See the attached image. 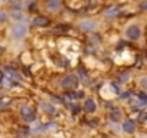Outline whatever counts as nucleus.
<instances>
[{
	"label": "nucleus",
	"instance_id": "obj_1",
	"mask_svg": "<svg viewBox=\"0 0 147 138\" xmlns=\"http://www.w3.org/2000/svg\"><path fill=\"white\" fill-rule=\"evenodd\" d=\"M10 33H12V36H13L15 39H23V38L28 35V26H26L25 23L18 22V23H15V25L12 26Z\"/></svg>",
	"mask_w": 147,
	"mask_h": 138
},
{
	"label": "nucleus",
	"instance_id": "obj_2",
	"mask_svg": "<svg viewBox=\"0 0 147 138\" xmlns=\"http://www.w3.org/2000/svg\"><path fill=\"white\" fill-rule=\"evenodd\" d=\"M80 84V78L77 76V75H66L63 79H62V86L63 88H66V89H69V88H75L77 85Z\"/></svg>",
	"mask_w": 147,
	"mask_h": 138
},
{
	"label": "nucleus",
	"instance_id": "obj_3",
	"mask_svg": "<svg viewBox=\"0 0 147 138\" xmlns=\"http://www.w3.org/2000/svg\"><path fill=\"white\" fill-rule=\"evenodd\" d=\"M125 35H127V38H128V39H131V40H136V39H138V38H140V35H141V30H140V27H138V26H136V25H131V26H128V27H127V30H125Z\"/></svg>",
	"mask_w": 147,
	"mask_h": 138
},
{
	"label": "nucleus",
	"instance_id": "obj_4",
	"mask_svg": "<svg viewBox=\"0 0 147 138\" xmlns=\"http://www.w3.org/2000/svg\"><path fill=\"white\" fill-rule=\"evenodd\" d=\"M20 114H22V118H23L25 121H28V122H30V121H35V119H36L35 111H33L30 107H23V108L20 109Z\"/></svg>",
	"mask_w": 147,
	"mask_h": 138
},
{
	"label": "nucleus",
	"instance_id": "obj_5",
	"mask_svg": "<svg viewBox=\"0 0 147 138\" xmlns=\"http://www.w3.org/2000/svg\"><path fill=\"white\" fill-rule=\"evenodd\" d=\"M123 131L127 132V134H133V132L136 131V122L131 121V119L124 121V124H123Z\"/></svg>",
	"mask_w": 147,
	"mask_h": 138
},
{
	"label": "nucleus",
	"instance_id": "obj_6",
	"mask_svg": "<svg viewBox=\"0 0 147 138\" xmlns=\"http://www.w3.org/2000/svg\"><path fill=\"white\" fill-rule=\"evenodd\" d=\"M80 27L84 29V30H87V32H90V30H95L97 25H95V22H92V20H84V22L80 23Z\"/></svg>",
	"mask_w": 147,
	"mask_h": 138
},
{
	"label": "nucleus",
	"instance_id": "obj_7",
	"mask_svg": "<svg viewBox=\"0 0 147 138\" xmlns=\"http://www.w3.org/2000/svg\"><path fill=\"white\" fill-rule=\"evenodd\" d=\"M46 7H48V10H51V12H56V10L61 7V0H48Z\"/></svg>",
	"mask_w": 147,
	"mask_h": 138
},
{
	"label": "nucleus",
	"instance_id": "obj_8",
	"mask_svg": "<svg viewBox=\"0 0 147 138\" xmlns=\"http://www.w3.org/2000/svg\"><path fill=\"white\" fill-rule=\"evenodd\" d=\"M49 23V19L48 17H43V16H38L33 19V25L35 26H48Z\"/></svg>",
	"mask_w": 147,
	"mask_h": 138
},
{
	"label": "nucleus",
	"instance_id": "obj_9",
	"mask_svg": "<svg viewBox=\"0 0 147 138\" xmlns=\"http://www.w3.org/2000/svg\"><path fill=\"white\" fill-rule=\"evenodd\" d=\"M85 109H87L88 112H95V109H97L95 101H94V99H87V101H85Z\"/></svg>",
	"mask_w": 147,
	"mask_h": 138
},
{
	"label": "nucleus",
	"instance_id": "obj_10",
	"mask_svg": "<svg viewBox=\"0 0 147 138\" xmlns=\"http://www.w3.org/2000/svg\"><path fill=\"white\" fill-rule=\"evenodd\" d=\"M110 118H111V121H114V122L120 121V118H121V109H118V108L113 109L111 114H110Z\"/></svg>",
	"mask_w": 147,
	"mask_h": 138
},
{
	"label": "nucleus",
	"instance_id": "obj_11",
	"mask_svg": "<svg viewBox=\"0 0 147 138\" xmlns=\"http://www.w3.org/2000/svg\"><path fill=\"white\" fill-rule=\"evenodd\" d=\"M10 16H12V19L16 20V22H20V20L23 19V13H22L20 10H13V12L10 13Z\"/></svg>",
	"mask_w": 147,
	"mask_h": 138
},
{
	"label": "nucleus",
	"instance_id": "obj_12",
	"mask_svg": "<svg viewBox=\"0 0 147 138\" xmlns=\"http://www.w3.org/2000/svg\"><path fill=\"white\" fill-rule=\"evenodd\" d=\"M10 99L9 98H2L0 99V109H5V108H9L10 107Z\"/></svg>",
	"mask_w": 147,
	"mask_h": 138
},
{
	"label": "nucleus",
	"instance_id": "obj_13",
	"mask_svg": "<svg viewBox=\"0 0 147 138\" xmlns=\"http://www.w3.org/2000/svg\"><path fill=\"white\" fill-rule=\"evenodd\" d=\"M6 72H7V75H10L12 78H15V79H20V75H19L16 71H13V69H6Z\"/></svg>",
	"mask_w": 147,
	"mask_h": 138
},
{
	"label": "nucleus",
	"instance_id": "obj_14",
	"mask_svg": "<svg viewBox=\"0 0 147 138\" xmlns=\"http://www.w3.org/2000/svg\"><path fill=\"white\" fill-rule=\"evenodd\" d=\"M68 98H71V99H78V98H82V92H77V94H72V92H69L68 94Z\"/></svg>",
	"mask_w": 147,
	"mask_h": 138
},
{
	"label": "nucleus",
	"instance_id": "obj_15",
	"mask_svg": "<svg viewBox=\"0 0 147 138\" xmlns=\"http://www.w3.org/2000/svg\"><path fill=\"white\" fill-rule=\"evenodd\" d=\"M42 108H43L46 112H55V109H53L51 105H48V104H42Z\"/></svg>",
	"mask_w": 147,
	"mask_h": 138
},
{
	"label": "nucleus",
	"instance_id": "obj_16",
	"mask_svg": "<svg viewBox=\"0 0 147 138\" xmlns=\"http://www.w3.org/2000/svg\"><path fill=\"white\" fill-rule=\"evenodd\" d=\"M6 19H7V15H6V12H0V23L6 22Z\"/></svg>",
	"mask_w": 147,
	"mask_h": 138
},
{
	"label": "nucleus",
	"instance_id": "obj_17",
	"mask_svg": "<svg viewBox=\"0 0 147 138\" xmlns=\"http://www.w3.org/2000/svg\"><path fill=\"white\" fill-rule=\"evenodd\" d=\"M115 13H117V9L114 7V9H110V10H107V13H105V15L111 16V15H115Z\"/></svg>",
	"mask_w": 147,
	"mask_h": 138
},
{
	"label": "nucleus",
	"instance_id": "obj_18",
	"mask_svg": "<svg viewBox=\"0 0 147 138\" xmlns=\"http://www.w3.org/2000/svg\"><path fill=\"white\" fill-rule=\"evenodd\" d=\"M0 53H2V46H0Z\"/></svg>",
	"mask_w": 147,
	"mask_h": 138
},
{
	"label": "nucleus",
	"instance_id": "obj_19",
	"mask_svg": "<svg viewBox=\"0 0 147 138\" xmlns=\"http://www.w3.org/2000/svg\"><path fill=\"white\" fill-rule=\"evenodd\" d=\"M5 2H12V0H5Z\"/></svg>",
	"mask_w": 147,
	"mask_h": 138
}]
</instances>
